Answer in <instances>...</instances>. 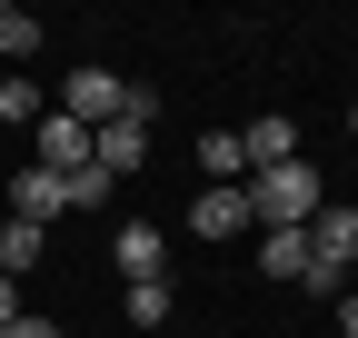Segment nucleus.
I'll return each instance as SVG.
<instances>
[{
	"label": "nucleus",
	"mask_w": 358,
	"mask_h": 338,
	"mask_svg": "<svg viewBox=\"0 0 358 338\" xmlns=\"http://www.w3.org/2000/svg\"><path fill=\"white\" fill-rule=\"evenodd\" d=\"M338 338H358V288H348V299H338Z\"/></svg>",
	"instance_id": "nucleus-18"
},
{
	"label": "nucleus",
	"mask_w": 358,
	"mask_h": 338,
	"mask_svg": "<svg viewBox=\"0 0 358 338\" xmlns=\"http://www.w3.org/2000/svg\"><path fill=\"white\" fill-rule=\"evenodd\" d=\"M0 338H60V318H30V309H20L10 328H0Z\"/></svg>",
	"instance_id": "nucleus-16"
},
{
	"label": "nucleus",
	"mask_w": 358,
	"mask_h": 338,
	"mask_svg": "<svg viewBox=\"0 0 358 338\" xmlns=\"http://www.w3.org/2000/svg\"><path fill=\"white\" fill-rule=\"evenodd\" d=\"M0 119H30V130L50 119V100H40V80H30V70H20V80H0Z\"/></svg>",
	"instance_id": "nucleus-13"
},
{
	"label": "nucleus",
	"mask_w": 358,
	"mask_h": 338,
	"mask_svg": "<svg viewBox=\"0 0 358 338\" xmlns=\"http://www.w3.org/2000/svg\"><path fill=\"white\" fill-rule=\"evenodd\" d=\"M259 269H268V279H289V288H308V299H338V279L319 269L308 229H268V239H259Z\"/></svg>",
	"instance_id": "nucleus-3"
},
{
	"label": "nucleus",
	"mask_w": 358,
	"mask_h": 338,
	"mask_svg": "<svg viewBox=\"0 0 358 338\" xmlns=\"http://www.w3.org/2000/svg\"><path fill=\"white\" fill-rule=\"evenodd\" d=\"M239 149H249V169H279V159H299V130H289L279 110H259L249 130H239Z\"/></svg>",
	"instance_id": "nucleus-7"
},
{
	"label": "nucleus",
	"mask_w": 358,
	"mask_h": 338,
	"mask_svg": "<svg viewBox=\"0 0 358 338\" xmlns=\"http://www.w3.org/2000/svg\"><path fill=\"white\" fill-rule=\"evenodd\" d=\"M40 169H50V179H70V169H90V130H80V119H40Z\"/></svg>",
	"instance_id": "nucleus-6"
},
{
	"label": "nucleus",
	"mask_w": 358,
	"mask_h": 338,
	"mask_svg": "<svg viewBox=\"0 0 358 338\" xmlns=\"http://www.w3.org/2000/svg\"><path fill=\"white\" fill-rule=\"evenodd\" d=\"M100 199H110L100 169H70V179H60V209H100Z\"/></svg>",
	"instance_id": "nucleus-14"
},
{
	"label": "nucleus",
	"mask_w": 358,
	"mask_h": 338,
	"mask_svg": "<svg viewBox=\"0 0 358 338\" xmlns=\"http://www.w3.org/2000/svg\"><path fill=\"white\" fill-rule=\"evenodd\" d=\"M348 130H358V110H348Z\"/></svg>",
	"instance_id": "nucleus-20"
},
{
	"label": "nucleus",
	"mask_w": 358,
	"mask_h": 338,
	"mask_svg": "<svg viewBox=\"0 0 358 338\" xmlns=\"http://www.w3.org/2000/svg\"><path fill=\"white\" fill-rule=\"evenodd\" d=\"M308 249H319V269L338 279V269H358V209H319V219H308Z\"/></svg>",
	"instance_id": "nucleus-4"
},
{
	"label": "nucleus",
	"mask_w": 358,
	"mask_h": 338,
	"mask_svg": "<svg viewBox=\"0 0 358 338\" xmlns=\"http://www.w3.org/2000/svg\"><path fill=\"white\" fill-rule=\"evenodd\" d=\"M50 110H60V119H80V130H110V119L129 110V80H120V70H70Z\"/></svg>",
	"instance_id": "nucleus-2"
},
{
	"label": "nucleus",
	"mask_w": 358,
	"mask_h": 338,
	"mask_svg": "<svg viewBox=\"0 0 358 338\" xmlns=\"http://www.w3.org/2000/svg\"><path fill=\"white\" fill-rule=\"evenodd\" d=\"M169 279H129V328H169Z\"/></svg>",
	"instance_id": "nucleus-12"
},
{
	"label": "nucleus",
	"mask_w": 358,
	"mask_h": 338,
	"mask_svg": "<svg viewBox=\"0 0 358 338\" xmlns=\"http://www.w3.org/2000/svg\"><path fill=\"white\" fill-rule=\"evenodd\" d=\"M110 259H120V269H129V279H159V259H169V239H159V229H150V219H129V229H120V239H110Z\"/></svg>",
	"instance_id": "nucleus-9"
},
{
	"label": "nucleus",
	"mask_w": 358,
	"mask_h": 338,
	"mask_svg": "<svg viewBox=\"0 0 358 338\" xmlns=\"http://www.w3.org/2000/svg\"><path fill=\"white\" fill-rule=\"evenodd\" d=\"M0 50L30 60V50H40V20H30V10H10V20H0Z\"/></svg>",
	"instance_id": "nucleus-15"
},
{
	"label": "nucleus",
	"mask_w": 358,
	"mask_h": 338,
	"mask_svg": "<svg viewBox=\"0 0 358 338\" xmlns=\"http://www.w3.org/2000/svg\"><path fill=\"white\" fill-rule=\"evenodd\" d=\"M10 219H30V229L60 219V179H50V169H20V179H10Z\"/></svg>",
	"instance_id": "nucleus-8"
},
{
	"label": "nucleus",
	"mask_w": 358,
	"mask_h": 338,
	"mask_svg": "<svg viewBox=\"0 0 358 338\" xmlns=\"http://www.w3.org/2000/svg\"><path fill=\"white\" fill-rule=\"evenodd\" d=\"M329 209V179L308 159H279V169H249V219L259 229H308Z\"/></svg>",
	"instance_id": "nucleus-1"
},
{
	"label": "nucleus",
	"mask_w": 358,
	"mask_h": 338,
	"mask_svg": "<svg viewBox=\"0 0 358 338\" xmlns=\"http://www.w3.org/2000/svg\"><path fill=\"white\" fill-rule=\"evenodd\" d=\"M189 229H199V239H239V229H259V219H249V189H199V199H189Z\"/></svg>",
	"instance_id": "nucleus-5"
},
{
	"label": "nucleus",
	"mask_w": 358,
	"mask_h": 338,
	"mask_svg": "<svg viewBox=\"0 0 358 338\" xmlns=\"http://www.w3.org/2000/svg\"><path fill=\"white\" fill-rule=\"evenodd\" d=\"M199 169H209V189H229L239 169H249V149H239V130H209V140H199Z\"/></svg>",
	"instance_id": "nucleus-10"
},
{
	"label": "nucleus",
	"mask_w": 358,
	"mask_h": 338,
	"mask_svg": "<svg viewBox=\"0 0 358 338\" xmlns=\"http://www.w3.org/2000/svg\"><path fill=\"white\" fill-rule=\"evenodd\" d=\"M20 318V279H0V328H10Z\"/></svg>",
	"instance_id": "nucleus-17"
},
{
	"label": "nucleus",
	"mask_w": 358,
	"mask_h": 338,
	"mask_svg": "<svg viewBox=\"0 0 358 338\" xmlns=\"http://www.w3.org/2000/svg\"><path fill=\"white\" fill-rule=\"evenodd\" d=\"M0 20H10V0H0Z\"/></svg>",
	"instance_id": "nucleus-19"
},
{
	"label": "nucleus",
	"mask_w": 358,
	"mask_h": 338,
	"mask_svg": "<svg viewBox=\"0 0 358 338\" xmlns=\"http://www.w3.org/2000/svg\"><path fill=\"white\" fill-rule=\"evenodd\" d=\"M20 269H40V229L30 219H0V279H20Z\"/></svg>",
	"instance_id": "nucleus-11"
}]
</instances>
